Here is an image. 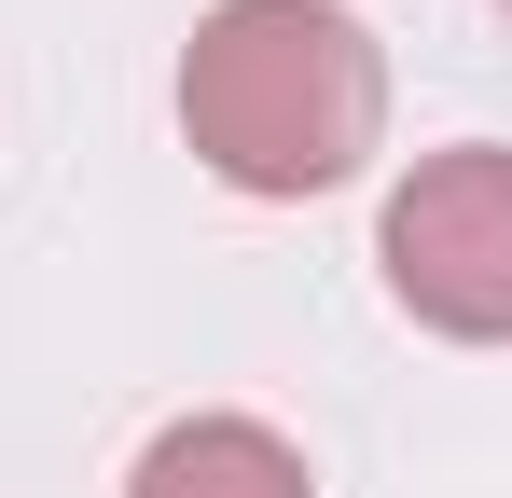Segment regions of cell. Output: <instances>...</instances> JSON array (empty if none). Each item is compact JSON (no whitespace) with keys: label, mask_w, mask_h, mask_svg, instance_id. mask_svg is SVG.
<instances>
[{"label":"cell","mask_w":512,"mask_h":498,"mask_svg":"<svg viewBox=\"0 0 512 498\" xmlns=\"http://www.w3.org/2000/svg\"><path fill=\"white\" fill-rule=\"evenodd\" d=\"M180 139L263 208L346 194L388 153V56L346 0H208L180 42Z\"/></svg>","instance_id":"1"},{"label":"cell","mask_w":512,"mask_h":498,"mask_svg":"<svg viewBox=\"0 0 512 498\" xmlns=\"http://www.w3.org/2000/svg\"><path fill=\"white\" fill-rule=\"evenodd\" d=\"M388 305L443 346H512V139H443L374 208Z\"/></svg>","instance_id":"2"},{"label":"cell","mask_w":512,"mask_h":498,"mask_svg":"<svg viewBox=\"0 0 512 498\" xmlns=\"http://www.w3.org/2000/svg\"><path fill=\"white\" fill-rule=\"evenodd\" d=\"M125 498H319V471H305V443L263 429V415H167V429L139 443Z\"/></svg>","instance_id":"3"}]
</instances>
